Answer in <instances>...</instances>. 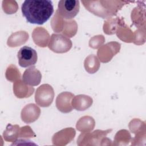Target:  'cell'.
Instances as JSON below:
<instances>
[{
    "instance_id": "1",
    "label": "cell",
    "mask_w": 146,
    "mask_h": 146,
    "mask_svg": "<svg viewBox=\"0 0 146 146\" xmlns=\"http://www.w3.org/2000/svg\"><path fill=\"white\" fill-rule=\"evenodd\" d=\"M23 16L31 24L43 25L54 13V6L50 0H26L21 6Z\"/></svg>"
},
{
    "instance_id": "2",
    "label": "cell",
    "mask_w": 146,
    "mask_h": 146,
    "mask_svg": "<svg viewBox=\"0 0 146 146\" xmlns=\"http://www.w3.org/2000/svg\"><path fill=\"white\" fill-rule=\"evenodd\" d=\"M80 3L79 1L61 0L58 2L59 14L66 19L74 18L79 13Z\"/></svg>"
},
{
    "instance_id": "3",
    "label": "cell",
    "mask_w": 146,
    "mask_h": 146,
    "mask_svg": "<svg viewBox=\"0 0 146 146\" xmlns=\"http://www.w3.org/2000/svg\"><path fill=\"white\" fill-rule=\"evenodd\" d=\"M17 57L19 65L24 68L35 65L38 59L36 51L34 48L27 46L19 49Z\"/></svg>"
},
{
    "instance_id": "4",
    "label": "cell",
    "mask_w": 146,
    "mask_h": 146,
    "mask_svg": "<svg viewBox=\"0 0 146 146\" xmlns=\"http://www.w3.org/2000/svg\"><path fill=\"white\" fill-rule=\"evenodd\" d=\"M72 46L70 39L61 34H53L51 35L48 47L54 52L63 53L68 51Z\"/></svg>"
},
{
    "instance_id": "5",
    "label": "cell",
    "mask_w": 146,
    "mask_h": 146,
    "mask_svg": "<svg viewBox=\"0 0 146 146\" xmlns=\"http://www.w3.org/2000/svg\"><path fill=\"white\" fill-rule=\"evenodd\" d=\"M54 93L52 87L47 84H42L36 91L35 99L41 107L49 106L52 102Z\"/></svg>"
},
{
    "instance_id": "6",
    "label": "cell",
    "mask_w": 146,
    "mask_h": 146,
    "mask_svg": "<svg viewBox=\"0 0 146 146\" xmlns=\"http://www.w3.org/2000/svg\"><path fill=\"white\" fill-rule=\"evenodd\" d=\"M42 75L34 66L26 69L22 76L23 82L28 85L35 86L38 85L41 80Z\"/></svg>"
}]
</instances>
